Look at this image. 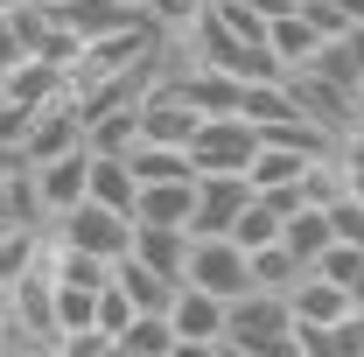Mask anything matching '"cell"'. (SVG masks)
<instances>
[{
  "mask_svg": "<svg viewBox=\"0 0 364 357\" xmlns=\"http://www.w3.org/2000/svg\"><path fill=\"white\" fill-rule=\"evenodd\" d=\"M225 357H294V309H287V294L245 287V294L231 302Z\"/></svg>",
  "mask_w": 364,
  "mask_h": 357,
  "instance_id": "obj_1",
  "label": "cell"
},
{
  "mask_svg": "<svg viewBox=\"0 0 364 357\" xmlns=\"http://www.w3.org/2000/svg\"><path fill=\"white\" fill-rule=\"evenodd\" d=\"M259 154V127L245 112H203L189 134V161L196 176H245V161Z\"/></svg>",
  "mask_w": 364,
  "mask_h": 357,
  "instance_id": "obj_2",
  "label": "cell"
},
{
  "mask_svg": "<svg viewBox=\"0 0 364 357\" xmlns=\"http://www.w3.org/2000/svg\"><path fill=\"white\" fill-rule=\"evenodd\" d=\"M49 231H56L63 245H77V252H98V260H127V252H134V218L112 211V203H98V196L70 203Z\"/></svg>",
  "mask_w": 364,
  "mask_h": 357,
  "instance_id": "obj_3",
  "label": "cell"
},
{
  "mask_svg": "<svg viewBox=\"0 0 364 357\" xmlns=\"http://www.w3.org/2000/svg\"><path fill=\"white\" fill-rule=\"evenodd\" d=\"M189 287H210V294H225L238 302L245 287H252V252L231 238V231H210V238H196L189 231V273H182Z\"/></svg>",
  "mask_w": 364,
  "mask_h": 357,
  "instance_id": "obj_4",
  "label": "cell"
},
{
  "mask_svg": "<svg viewBox=\"0 0 364 357\" xmlns=\"http://www.w3.org/2000/svg\"><path fill=\"white\" fill-rule=\"evenodd\" d=\"M287 91H294V105H301V119H316L329 140H343L350 127L364 119V105H358V91L350 85H336L329 70H316V63H301V70H287Z\"/></svg>",
  "mask_w": 364,
  "mask_h": 357,
  "instance_id": "obj_5",
  "label": "cell"
},
{
  "mask_svg": "<svg viewBox=\"0 0 364 357\" xmlns=\"http://www.w3.org/2000/svg\"><path fill=\"white\" fill-rule=\"evenodd\" d=\"M168 322H176L182 336V357H225V329H231V302L225 294H210V287H189L182 280L176 302H168Z\"/></svg>",
  "mask_w": 364,
  "mask_h": 357,
  "instance_id": "obj_6",
  "label": "cell"
},
{
  "mask_svg": "<svg viewBox=\"0 0 364 357\" xmlns=\"http://www.w3.org/2000/svg\"><path fill=\"white\" fill-rule=\"evenodd\" d=\"M252 196H259V189H252V176H196V218H189V231H196V238L231 231V224H238V211H245Z\"/></svg>",
  "mask_w": 364,
  "mask_h": 357,
  "instance_id": "obj_7",
  "label": "cell"
},
{
  "mask_svg": "<svg viewBox=\"0 0 364 357\" xmlns=\"http://www.w3.org/2000/svg\"><path fill=\"white\" fill-rule=\"evenodd\" d=\"M36 189H43V211H49V224H56L70 203H85V196H91V154L77 147V154L36 161Z\"/></svg>",
  "mask_w": 364,
  "mask_h": 357,
  "instance_id": "obj_8",
  "label": "cell"
},
{
  "mask_svg": "<svg viewBox=\"0 0 364 357\" xmlns=\"http://www.w3.org/2000/svg\"><path fill=\"white\" fill-rule=\"evenodd\" d=\"M189 218H196V176L189 182H140L134 224H182L189 231Z\"/></svg>",
  "mask_w": 364,
  "mask_h": 357,
  "instance_id": "obj_9",
  "label": "cell"
},
{
  "mask_svg": "<svg viewBox=\"0 0 364 357\" xmlns=\"http://www.w3.org/2000/svg\"><path fill=\"white\" fill-rule=\"evenodd\" d=\"M7 98H21V105H56V98H70V70L49 63V56H21V63L7 70Z\"/></svg>",
  "mask_w": 364,
  "mask_h": 357,
  "instance_id": "obj_10",
  "label": "cell"
},
{
  "mask_svg": "<svg viewBox=\"0 0 364 357\" xmlns=\"http://www.w3.org/2000/svg\"><path fill=\"white\" fill-rule=\"evenodd\" d=\"M85 154H91V196L134 218V196H140V176H134V161H127V154H112V147H85Z\"/></svg>",
  "mask_w": 364,
  "mask_h": 357,
  "instance_id": "obj_11",
  "label": "cell"
},
{
  "mask_svg": "<svg viewBox=\"0 0 364 357\" xmlns=\"http://www.w3.org/2000/svg\"><path fill=\"white\" fill-rule=\"evenodd\" d=\"M119 357H182V336L168 309H140L127 329H119Z\"/></svg>",
  "mask_w": 364,
  "mask_h": 357,
  "instance_id": "obj_12",
  "label": "cell"
},
{
  "mask_svg": "<svg viewBox=\"0 0 364 357\" xmlns=\"http://www.w3.org/2000/svg\"><path fill=\"white\" fill-rule=\"evenodd\" d=\"M134 252L147 260V267H161V273H189V231L182 224H134Z\"/></svg>",
  "mask_w": 364,
  "mask_h": 357,
  "instance_id": "obj_13",
  "label": "cell"
},
{
  "mask_svg": "<svg viewBox=\"0 0 364 357\" xmlns=\"http://www.w3.org/2000/svg\"><path fill=\"white\" fill-rule=\"evenodd\" d=\"M267 43H273V56H280L287 70H301V63L322 49V36H316V21H309L301 7H287V14H273V21H267Z\"/></svg>",
  "mask_w": 364,
  "mask_h": 357,
  "instance_id": "obj_14",
  "label": "cell"
},
{
  "mask_svg": "<svg viewBox=\"0 0 364 357\" xmlns=\"http://www.w3.org/2000/svg\"><path fill=\"white\" fill-rule=\"evenodd\" d=\"M112 280H119V287L134 294V309H168V302H176V287H182L176 273L147 267L140 252H127V260H119V273H112Z\"/></svg>",
  "mask_w": 364,
  "mask_h": 357,
  "instance_id": "obj_15",
  "label": "cell"
},
{
  "mask_svg": "<svg viewBox=\"0 0 364 357\" xmlns=\"http://www.w3.org/2000/svg\"><path fill=\"white\" fill-rule=\"evenodd\" d=\"M280 238H287V245H294V252H301V260L316 267L322 252L336 245V224H329V203H301V211H287V231H280Z\"/></svg>",
  "mask_w": 364,
  "mask_h": 357,
  "instance_id": "obj_16",
  "label": "cell"
},
{
  "mask_svg": "<svg viewBox=\"0 0 364 357\" xmlns=\"http://www.w3.org/2000/svg\"><path fill=\"white\" fill-rule=\"evenodd\" d=\"M301 273H309V260H301L287 238H273V245H252V287H267V294H287Z\"/></svg>",
  "mask_w": 364,
  "mask_h": 357,
  "instance_id": "obj_17",
  "label": "cell"
},
{
  "mask_svg": "<svg viewBox=\"0 0 364 357\" xmlns=\"http://www.w3.org/2000/svg\"><path fill=\"white\" fill-rule=\"evenodd\" d=\"M140 14H147L168 43H189V28L210 14V0H140Z\"/></svg>",
  "mask_w": 364,
  "mask_h": 357,
  "instance_id": "obj_18",
  "label": "cell"
},
{
  "mask_svg": "<svg viewBox=\"0 0 364 357\" xmlns=\"http://www.w3.org/2000/svg\"><path fill=\"white\" fill-rule=\"evenodd\" d=\"M134 315H140V309H134V294H127L119 280H105V287H98V329H105L112 343H119V329H127Z\"/></svg>",
  "mask_w": 364,
  "mask_h": 357,
  "instance_id": "obj_19",
  "label": "cell"
},
{
  "mask_svg": "<svg viewBox=\"0 0 364 357\" xmlns=\"http://www.w3.org/2000/svg\"><path fill=\"white\" fill-rule=\"evenodd\" d=\"M329 224H336V238L343 245H364V196H329Z\"/></svg>",
  "mask_w": 364,
  "mask_h": 357,
  "instance_id": "obj_20",
  "label": "cell"
},
{
  "mask_svg": "<svg viewBox=\"0 0 364 357\" xmlns=\"http://www.w3.org/2000/svg\"><path fill=\"white\" fill-rule=\"evenodd\" d=\"M329 357H364V309H350L329 329Z\"/></svg>",
  "mask_w": 364,
  "mask_h": 357,
  "instance_id": "obj_21",
  "label": "cell"
},
{
  "mask_svg": "<svg viewBox=\"0 0 364 357\" xmlns=\"http://www.w3.org/2000/svg\"><path fill=\"white\" fill-rule=\"evenodd\" d=\"M36 112H43V105H21V98H0V140H14V147H21V140H28V127H36Z\"/></svg>",
  "mask_w": 364,
  "mask_h": 357,
  "instance_id": "obj_22",
  "label": "cell"
},
{
  "mask_svg": "<svg viewBox=\"0 0 364 357\" xmlns=\"http://www.w3.org/2000/svg\"><path fill=\"white\" fill-rule=\"evenodd\" d=\"M14 169H28V154H21V147H14V140H0V182L14 176Z\"/></svg>",
  "mask_w": 364,
  "mask_h": 357,
  "instance_id": "obj_23",
  "label": "cell"
},
{
  "mask_svg": "<svg viewBox=\"0 0 364 357\" xmlns=\"http://www.w3.org/2000/svg\"><path fill=\"white\" fill-rule=\"evenodd\" d=\"M336 7H343V14H350V21H364V0H336Z\"/></svg>",
  "mask_w": 364,
  "mask_h": 357,
  "instance_id": "obj_24",
  "label": "cell"
},
{
  "mask_svg": "<svg viewBox=\"0 0 364 357\" xmlns=\"http://www.w3.org/2000/svg\"><path fill=\"white\" fill-rule=\"evenodd\" d=\"M343 182H350V196H364V169H358V176H343Z\"/></svg>",
  "mask_w": 364,
  "mask_h": 357,
  "instance_id": "obj_25",
  "label": "cell"
},
{
  "mask_svg": "<svg viewBox=\"0 0 364 357\" xmlns=\"http://www.w3.org/2000/svg\"><path fill=\"white\" fill-rule=\"evenodd\" d=\"M0 322H7V287H0Z\"/></svg>",
  "mask_w": 364,
  "mask_h": 357,
  "instance_id": "obj_26",
  "label": "cell"
},
{
  "mask_svg": "<svg viewBox=\"0 0 364 357\" xmlns=\"http://www.w3.org/2000/svg\"><path fill=\"white\" fill-rule=\"evenodd\" d=\"M0 98H7V70H0Z\"/></svg>",
  "mask_w": 364,
  "mask_h": 357,
  "instance_id": "obj_27",
  "label": "cell"
},
{
  "mask_svg": "<svg viewBox=\"0 0 364 357\" xmlns=\"http://www.w3.org/2000/svg\"><path fill=\"white\" fill-rule=\"evenodd\" d=\"M7 231H14V224H7V218H0V238H7Z\"/></svg>",
  "mask_w": 364,
  "mask_h": 357,
  "instance_id": "obj_28",
  "label": "cell"
},
{
  "mask_svg": "<svg viewBox=\"0 0 364 357\" xmlns=\"http://www.w3.org/2000/svg\"><path fill=\"white\" fill-rule=\"evenodd\" d=\"M358 105H364V85H358Z\"/></svg>",
  "mask_w": 364,
  "mask_h": 357,
  "instance_id": "obj_29",
  "label": "cell"
}]
</instances>
